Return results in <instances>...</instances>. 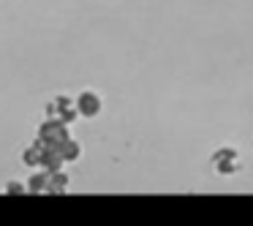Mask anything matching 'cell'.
<instances>
[{
	"instance_id": "obj_1",
	"label": "cell",
	"mask_w": 253,
	"mask_h": 226,
	"mask_svg": "<svg viewBox=\"0 0 253 226\" xmlns=\"http://www.w3.org/2000/svg\"><path fill=\"white\" fill-rule=\"evenodd\" d=\"M74 109H77V115L84 117V120H95V117L104 112V98H101L98 90L84 88L82 93L74 98Z\"/></svg>"
},
{
	"instance_id": "obj_2",
	"label": "cell",
	"mask_w": 253,
	"mask_h": 226,
	"mask_svg": "<svg viewBox=\"0 0 253 226\" xmlns=\"http://www.w3.org/2000/svg\"><path fill=\"white\" fill-rule=\"evenodd\" d=\"M212 166L220 177H231L242 169V161H240V153L234 147H220L218 153L212 155Z\"/></svg>"
},
{
	"instance_id": "obj_3",
	"label": "cell",
	"mask_w": 253,
	"mask_h": 226,
	"mask_svg": "<svg viewBox=\"0 0 253 226\" xmlns=\"http://www.w3.org/2000/svg\"><path fill=\"white\" fill-rule=\"evenodd\" d=\"M55 150H57V155L63 158V164H77V161L82 158V144H79L77 139H71V136L63 139Z\"/></svg>"
},
{
	"instance_id": "obj_4",
	"label": "cell",
	"mask_w": 253,
	"mask_h": 226,
	"mask_svg": "<svg viewBox=\"0 0 253 226\" xmlns=\"http://www.w3.org/2000/svg\"><path fill=\"white\" fill-rule=\"evenodd\" d=\"M28 193H49L52 185H49V172H36V175L28 177Z\"/></svg>"
},
{
	"instance_id": "obj_5",
	"label": "cell",
	"mask_w": 253,
	"mask_h": 226,
	"mask_svg": "<svg viewBox=\"0 0 253 226\" xmlns=\"http://www.w3.org/2000/svg\"><path fill=\"white\" fill-rule=\"evenodd\" d=\"M22 161H25V166H41V164H44V144H41L39 139H36L33 147L25 150Z\"/></svg>"
},
{
	"instance_id": "obj_6",
	"label": "cell",
	"mask_w": 253,
	"mask_h": 226,
	"mask_svg": "<svg viewBox=\"0 0 253 226\" xmlns=\"http://www.w3.org/2000/svg\"><path fill=\"white\" fill-rule=\"evenodd\" d=\"M3 191H6V193H11V196H25V193H28V185H25L22 180H8Z\"/></svg>"
}]
</instances>
